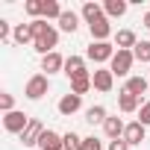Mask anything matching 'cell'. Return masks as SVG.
<instances>
[{
	"label": "cell",
	"mask_w": 150,
	"mask_h": 150,
	"mask_svg": "<svg viewBox=\"0 0 150 150\" xmlns=\"http://www.w3.org/2000/svg\"><path fill=\"white\" fill-rule=\"evenodd\" d=\"M132 62H135L132 50H118V53H115V59L109 62V71L115 74V77H129V71H132Z\"/></svg>",
	"instance_id": "obj_1"
},
{
	"label": "cell",
	"mask_w": 150,
	"mask_h": 150,
	"mask_svg": "<svg viewBox=\"0 0 150 150\" xmlns=\"http://www.w3.org/2000/svg\"><path fill=\"white\" fill-rule=\"evenodd\" d=\"M109 150H129V144L124 138H118V141H109Z\"/></svg>",
	"instance_id": "obj_33"
},
{
	"label": "cell",
	"mask_w": 150,
	"mask_h": 150,
	"mask_svg": "<svg viewBox=\"0 0 150 150\" xmlns=\"http://www.w3.org/2000/svg\"><path fill=\"white\" fill-rule=\"evenodd\" d=\"M106 118H109V115H106L103 106H91V109H86V121H88L91 127H94V124H106Z\"/></svg>",
	"instance_id": "obj_23"
},
{
	"label": "cell",
	"mask_w": 150,
	"mask_h": 150,
	"mask_svg": "<svg viewBox=\"0 0 150 150\" xmlns=\"http://www.w3.org/2000/svg\"><path fill=\"white\" fill-rule=\"evenodd\" d=\"M88 30H91V41H106V38L112 35V27H109V18H106V15H103L100 21L88 24Z\"/></svg>",
	"instance_id": "obj_11"
},
{
	"label": "cell",
	"mask_w": 150,
	"mask_h": 150,
	"mask_svg": "<svg viewBox=\"0 0 150 150\" xmlns=\"http://www.w3.org/2000/svg\"><path fill=\"white\" fill-rule=\"evenodd\" d=\"M135 44H138V41H135V33H132V30H121V33L115 35V47H118V50H129V47L135 50Z\"/></svg>",
	"instance_id": "obj_17"
},
{
	"label": "cell",
	"mask_w": 150,
	"mask_h": 150,
	"mask_svg": "<svg viewBox=\"0 0 150 150\" xmlns=\"http://www.w3.org/2000/svg\"><path fill=\"white\" fill-rule=\"evenodd\" d=\"M124 129H127V124L115 115V118H106V124H103V132L112 138V141H118V138H124Z\"/></svg>",
	"instance_id": "obj_13"
},
{
	"label": "cell",
	"mask_w": 150,
	"mask_h": 150,
	"mask_svg": "<svg viewBox=\"0 0 150 150\" xmlns=\"http://www.w3.org/2000/svg\"><path fill=\"white\" fill-rule=\"evenodd\" d=\"M144 27H147V30H150V12H147V15H144Z\"/></svg>",
	"instance_id": "obj_34"
},
{
	"label": "cell",
	"mask_w": 150,
	"mask_h": 150,
	"mask_svg": "<svg viewBox=\"0 0 150 150\" xmlns=\"http://www.w3.org/2000/svg\"><path fill=\"white\" fill-rule=\"evenodd\" d=\"M118 109L127 112V115H129V112H138V109H141V97H135V94H129V91H121V94H118Z\"/></svg>",
	"instance_id": "obj_12"
},
{
	"label": "cell",
	"mask_w": 150,
	"mask_h": 150,
	"mask_svg": "<svg viewBox=\"0 0 150 150\" xmlns=\"http://www.w3.org/2000/svg\"><path fill=\"white\" fill-rule=\"evenodd\" d=\"M124 91H129V94L141 97V94L147 91V80H144V77H129V80H127V86H124Z\"/></svg>",
	"instance_id": "obj_22"
},
{
	"label": "cell",
	"mask_w": 150,
	"mask_h": 150,
	"mask_svg": "<svg viewBox=\"0 0 150 150\" xmlns=\"http://www.w3.org/2000/svg\"><path fill=\"white\" fill-rule=\"evenodd\" d=\"M59 27H62V33H77V27H80V15L71 12V9H65L62 18H59Z\"/></svg>",
	"instance_id": "obj_16"
},
{
	"label": "cell",
	"mask_w": 150,
	"mask_h": 150,
	"mask_svg": "<svg viewBox=\"0 0 150 150\" xmlns=\"http://www.w3.org/2000/svg\"><path fill=\"white\" fill-rule=\"evenodd\" d=\"M91 83H94L97 91H112V86H115V74H112L109 68H100V71L91 74Z\"/></svg>",
	"instance_id": "obj_7"
},
{
	"label": "cell",
	"mask_w": 150,
	"mask_h": 150,
	"mask_svg": "<svg viewBox=\"0 0 150 150\" xmlns=\"http://www.w3.org/2000/svg\"><path fill=\"white\" fill-rule=\"evenodd\" d=\"M30 121H33L30 115H24V112L15 109V112H9V115L3 118V127H6V132H18V135H21V132L30 127Z\"/></svg>",
	"instance_id": "obj_5"
},
{
	"label": "cell",
	"mask_w": 150,
	"mask_h": 150,
	"mask_svg": "<svg viewBox=\"0 0 150 150\" xmlns=\"http://www.w3.org/2000/svg\"><path fill=\"white\" fill-rule=\"evenodd\" d=\"M9 35H15V33L9 30V21H0V41H6Z\"/></svg>",
	"instance_id": "obj_32"
},
{
	"label": "cell",
	"mask_w": 150,
	"mask_h": 150,
	"mask_svg": "<svg viewBox=\"0 0 150 150\" xmlns=\"http://www.w3.org/2000/svg\"><path fill=\"white\" fill-rule=\"evenodd\" d=\"M138 124L150 127V100H147V103H141V109H138Z\"/></svg>",
	"instance_id": "obj_31"
},
{
	"label": "cell",
	"mask_w": 150,
	"mask_h": 150,
	"mask_svg": "<svg viewBox=\"0 0 150 150\" xmlns=\"http://www.w3.org/2000/svg\"><path fill=\"white\" fill-rule=\"evenodd\" d=\"M144 129H147V127H144V124H138V121H132V124H127V129H124V141H127L129 147H135V144H141V141H144V135H147Z\"/></svg>",
	"instance_id": "obj_8"
},
{
	"label": "cell",
	"mask_w": 150,
	"mask_h": 150,
	"mask_svg": "<svg viewBox=\"0 0 150 150\" xmlns=\"http://www.w3.org/2000/svg\"><path fill=\"white\" fill-rule=\"evenodd\" d=\"M115 53H118V50H115L109 41H91L88 50H86V56H88L91 62H97V65H100V62H112Z\"/></svg>",
	"instance_id": "obj_3"
},
{
	"label": "cell",
	"mask_w": 150,
	"mask_h": 150,
	"mask_svg": "<svg viewBox=\"0 0 150 150\" xmlns=\"http://www.w3.org/2000/svg\"><path fill=\"white\" fill-rule=\"evenodd\" d=\"M12 41H15V44H30V41H35V35H33L30 24H18V27H15V35H12Z\"/></svg>",
	"instance_id": "obj_21"
},
{
	"label": "cell",
	"mask_w": 150,
	"mask_h": 150,
	"mask_svg": "<svg viewBox=\"0 0 150 150\" xmlns=\"http://www.w3.org/2000/svg\"><path fill=\"white\" fill-rule=\"evenodd\" d=\"M65 74H68V80L88 74V71H86V59H83V56H68V59H65Z\"/></svg>",
	"instance_id": "obj_10"
},
{
	"label": "cell",
	"mask_w": 150,
	"mask_h": 150,
	"mask_svg": "<svg viewBox=\"0 0 150 150\" xmlns=\"http://www.w3.org/2000/svg\"><path fill=\"white\" fill-rule=\"evenodd\" d=\"M41 71H47V77L56 71H65V59L59 53H47V56H41Z\"/></svg>",
	"instance_id": "obj_15"
},
{
	"label": "cell",
	"mask_w": 150,
	"mask_h": 150,
	"mask_svg": "<svg viewBox=\"0 0 150 150\" xmlns=\"http://www.w3.org/2000/svg\"><path fill=\"white\" fill-rule=\"evenodd\" d=\"M38 147L41 150H65V138L59 132H53V129H44L41 138H38Z\"/></svg>",
	"instance_id": "obj_9"
},
{
	"label": "cell",
	"mask_w": 150,
	"mask_h": 150,
	"mask_svg": "<svg viewBox=\"0 0 150 150\" xmlns=\"http://www.w3.org/2000/svg\"><path fill=\"white\" fill-rule=\"evenodd\" d=\"M62 138H65V147H68V150H80V144H83V138H80L77 132H65Z\"/></svg>",
	"instance_id": "obj_27"
},
{
	"label": "cell",
	"mask_w": 150,
	"mask_h": 150,
	"mask_svg": "<svg viewBox=\"0 0 150 150\" xmlns=\"http://www.w3.org/2000/svg\"><path fill=\"white\" fill-rule=\"evenodd\" d=\"M103 12H106V18H121V15H127V0H106Z\"/></svg>",
	"instance_id": "obj_19"
},
{
	"label": "cell",
	"mask_w": 150,
	"mask_h": 150,
	"mask_svg": "<svg viewBox=\"0 0 150 150\" xmlns=\"http://www.w3.org/2000/svg\"><path fill=\"white\" fill-rule=\"evenodd\" d=\"M0 109H3L6 115L15 112V97H12V94H0Z\"/></svg>",
	"instance_id": "obj_29"
},
{
	"label": "cell",
	"mask_w": 150,
	"mask_h": 150,
	"mask_svg": "<svg viewBox=\"0 0 150 150\" xmlns=\"http://www.w3.org/2000/svg\"><path fill=\"white\" fill-rule=\"evenodd\" d=\"M56 44H59V33L53 30V27H47L35 41H33V47L41 53V56H47V53H56Z\"/></svg>",
	"instance_id": "obj_4"
},
{
	"label": "cell",
	"mask_w": 150,
	"mask_h": 150,
	"mask_svg": "<svg viewBox=\"0 0 150 150\" xmlns=\"http://www.w3.org/2000/svg\"><path fill=\"white\" fill-rule=\"evenodd\" d=\"M62 12H65V9L56 3V0H44V21H50V18H56V21H59V18H62Z\"/></svg>",
	"instance_id": "obj_25"
},
{
	"label": "cell",
	"mask_w": 150,
	"mask_h": 150,
	"mask_svg": "<svg viewBox=\"0 0 150 150\" xmlns=\"http://www.w3.org/2000/svg\"><path fill=\"white\" fill-rule=\"evenodd\" d=\"M132 56H135L138 62H150V41H138L135 50H132Z\"/></svg>",
	"instance_id": "obj_26"
},
{
	"label": "cell",
	"mask_w": 150,
	"mask_h": 150,
	"mask_svg": "<svg viewBox=\"0 0 150 150\" xmlns=\"http://www.w3.org/2000/svg\"><path fill=\"white\" fill-rule=\"evenodd\" d=\"M80 150H103V141H100V138H94V135H88V138H83Z\"/></svg>",
	"instance_id": "obj_28"
},
{
	"label": "cell",
	"mask_w": 150,
	"mask_h": 150,
	"mask_svg": "<svg viewBox=\"0 0 150 150\" xmlns=\"http://www.w3.org/2000/svg\"><path fill=\"white\" fill-rule=\"evenodd\" d=\"M91 86H94V83H91V74H83V77H74V80H71V94H80V97H83V94H86V91H88Z\"/></svg>",
	"instance_id": "obj_18"
},
{
	"label": "cell",
	"mask_w": 150,
	"mask_h": 150,
	"mask_svg": "<svg viewBox=\"0 0 150 150\" xmlns=\"http://www.w3.org/2000/svg\"><path fill=\"white\" fill-rule=\"evenodd\" d=\"M80 106H83L80 94H65L59 100V115H74V112H80Z\"/></svg>",
	"instance_id": "obj_14"
},
{
	"label": "cell",
	"mask_w": 150,
	"mask_h": 150,
	"mask_svg": "<svg viewBox=\"0 0 150 150\" xmlns=\"http://www.w3.org/2000/svg\"><path fill=\"white\" fill-rule=\"evenodd\" d=\"M65 150H68V147H65Z\"/></svg>",
	"instance_id": "obj_35"
},
{
	"label": "cell",
	"mask_w": 150,
	"mask_h": 150,
	"mask_svg": "<svg viewBox=\"0 0 150 150\" xmlns=\"http://www.w3.org/2000/svg\"><path fill=\"white\" fill-rule=\"evenodd\" d=\"M24 9H27V15H33V21H38V18H44V0H27Z\"/></svg>",
	"instance_id": "obj_24"
},
{
	"label": "cell",
	"mask_w": 150,
	"mask_h": 150,
	"mask_svg": "<svg viewBox=\"0 0 150 150\" xmlns=\"http://www.w3.org/2000/svg\"><path fill=\"white\" fill-rule=\"evenodd\" d=\"M47 88H50L47 74H33V77L27 80V88H24V94H27L30 100H41V97L47 94Z\"/></svg>",
	"instance_id": "obj_2"
},
{
	"label": "cell",
	"mask_w": 150,
	"mask_h": 150,
	"mask_svg": "<svg viewBox=\"0 0 150 150\" xmlns=\"http://www.w3.org/2000/svg\"><path fill=\"white\" fill-rule=\"evenodd\" d=\"M41 132H44L41 121H38V118H33V121H30V127H27V129L21 132V144H24V147H33V144H38Z\"/></svg>",
	"instance_id": "obj_6"
},
{
	"label": "cell",
	"mask_w": 150,
	"mask_h": 150,
	"mask_svg": "<svg viewBox=\"0 0 150 150\" xmlns=\"http://www.w3.org/2000/svg\"><path fill=\"white\" fill-rule=\"evenodd\" d=\"M47 27H50V24H47L44 18H38V21H30V30H33V35H35V38H38V35H41Z\"/></svg>",
	"instance_id": "obj_30"
},
{
	"label": "cell",
	"mask_w": 150,
	"mask_h": 150,
	"mask_svg": "<svg viewBox=\"0 0 150 150\" xmlns=\"http://www.w3.org/2000/svg\"><path fill=\"white\" fill-rule=\"evenodd\" d=\"M83 18H86L88 24L100 21V18H103V6H100V3H91V0H88V3H83Z\"/></svg>",
	"instance_id": "obj_20"
}]
</instances>
